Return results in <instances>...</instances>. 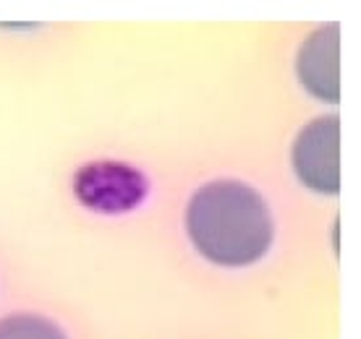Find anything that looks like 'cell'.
<instances>
[{
	"mask_svg": "<svg viewBox=\"0 0 361 339\" xmlns=\"http://www.w3.org/2000/svg\"><path fill=\"white\" fill-rule=\"evenodd\" d=\"M186 227L199 253L220 267H249L272 243V217L264 198L235 180L199 188L186 209Z\"/></svg>",
	"mask_w": 361,
	"mask_h": 339,
	"instance_id": "cell-1",
	"label": "cell"
},
{
	"mask_svg": "<svg viewBox=\"0 0 361 339\" xmlns=\"http://www.w3.org/2000/svg\"><path fill=\"white\" fill-rule=\"evenodd\" d=\"M293 167L304 186L335 196L341 188V120L335 115L309 123L293 143Z\"/></svg>",
	"mask_w": 361,
	"mask_h": 339,
	"instance_id": "cell-2",
	"label": "cell"
},
{
	"mask_svg": "<svg viewBox=\"0 0 361 339\" xmlns=\"http://www.w3.org/2000/svg\"><path fill=\"white\" fill-rule=\"evenodd\" d=\"M73 191L82 204L102 215H121L145 201L147 180L121 162H92L76 172Z\"/></svg>",
	"mask_w": 361,
	"mask_h": 339,
	"instance_id": "cell-3",
	"label": "cell"
},
{
	"mask_svg": "<svg viewBox=\"0 0 361 339\" xmlns=\"http://www.w3.org/2000/svg\"><path fill=\"white\" fill-rule=\"evenodd\" d=\"M341 34L338 27H322L309 37L298 53V79L314 97L325 102L341 99Z\"/></svg>",
	"mask_w": 361,
	"mask_h": 339,
	"instance_id": "cell-4",
	"label": "cell"
},
{
	"mask_svg": "<svg viewBox=\"0 0 361 339\" xmlns=\"http://www.w3.org/2000/svg\"><path fill=\"white\" fill-rule=\"evenodd\" d=\"M0 339H66V334L42 316L21 313L0 321Z\"/></svg>",
	"mask_w": 361,
	"mask_h": 339,
	"instance_id": "cell-5",
	"label": "cell"
}]
</instances>
